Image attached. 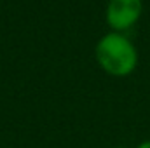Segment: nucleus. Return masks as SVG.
I'll use <instances>...</instances> for the list:
<instances>
[{"label":"nucleus","instance_id":"obj_1","mask_svg":"<svg viewBox=\"0 0 150 148\" xmlns=\"http://www.w3.org/2000/svg\"><path fill=\"white\" fill-rule=\"evenodd\" d=\"M96 59L100 66L112 77L133 73L138 65V52L133 42L122 33H107L96 45Z\"/></svg>","mask_w":150,"mask_h":148},{"label":"nucleus","instance_id":"obj_2","mask_svg":"<svg viewBox=\"0 0 150 148\" xmlns=\"http://www.w3.org/2000/svg\"><path fill=\"white\" fill-rule=\"evenodd\" d=\"M143 11L142 0H110L107 5V23L113 32L120 33L136 25Z\"/></svg>","mask_w":150,"mask_h":148},{"label":"nucleus","instance_id":"obj_3","mask_svg":"<svg viewBox=\"0 0 150 148\" xmlns=\"http://www.w3.org/2000/svg\"><path fill=\"white\" fill-rule=\"evenodd\" d=\"M138 148H150V140H149V141H143Z\"/></svg>","mask_w":150,"mask_h":148},{"label":"nucleus","instance_id":"obj_4","mask_svg":"<svg viewBox=\"0 0 150 148\" xmlns=\"http://www.w3.org/2000/svg\"><path fill=\"white\" fill-rule=\"evenodd\" d=\"M117 148H124V147H117Z\"/></svg>","mask_w":150,"mask_h":148}]
</instances>
